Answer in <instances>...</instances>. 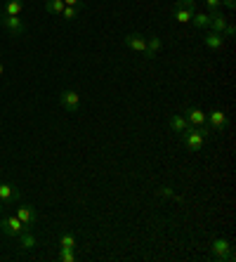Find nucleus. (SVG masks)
Here are the masks:
<instances>
[{"label": "nucleus", "mask_w": 236, "mask_h": 262, "mask_svg": "<svg viewBox=\"0 0 236 262\" xmlns=\"http://www.w3.org/2000/svg\"><path fill=\"white\" fill-rule=\"evenodd\" d=\"M210 250H213V255H215V260H222V262H234L236 260L234 246H231L229 238H224V236L213 238Z\"/></svg>", "instance_id": "nucleus-2"}, {"label": "nucleus", "mask_w": 236, "mask_h": 262, "mask_svg": "<svg viewBox=\"0 0 236 262\" xmlns=\"http://www.w3.org/2000/svg\"><path fill=\"white\" fill-rule=\"evenodd\" d=\"M0 10H3V17H19L24 12V0H5V5Z\"/></svg>", "instance_id": "nucleus-13"}, {"label": "nucleus", "mask_w": 236, "mask_h": 262, "mask_svg": "<svg viewBox=\"0 0 236 262\" xmlns=\"http://www.w3.org/2000/svg\"><path fill=\"white\" fill-rule=\"evenodd\" d=\"M192 24L196 26V29H208V26H210V14L199 12V10H196V12L192 14Z\"/></svg>", "instance_id": "nucleus-17"}, {"label": "nucleus", "mask_w": 236, "mask_h": 262, "mask_svg": "<svg viewBox=\"0 0 236 262\" xmlns=\"http://www.w3.org/2000/svg\"><path fill=\"white\" fill-rule=\"evenodd\" d=\"M184 118L189 121V125L192 128H205L208 123H205V114L201 109H196V106H186L184 109Z\"/></svg>", "instance_id": "nucleus-9"}, {"label": "nucleus", "mask_w": 236, "mask_h": 262, "mask_svg": "<svg viewBox=\"0 0 236 262\" xmlns=\"http://www.w3.org/2000/svg\"><path fill=\"white\" fill-rule=\"evenodd\" d=\"M14 215H17L21 222H24L29 229H31L33 225L38 222V213H36V208L33 206H29V203H21L19 201V206H17V210H14Z\"/></svg>", "instance_id": "nucleus-7"}, {"label": "nucleus", "mask_w": 236, "mask_h": 262, "mask_svg": "<svg viewBox=\"0 0 236 262\" xmlns=\"http://www.w3.org/2000/svg\"><path fill=\"white\" fill-rule=\"evenodd\" d=\"M168 125H170V130H173L175 135H182V133H186V130L192 128V125H189V121L184 118V114H170V116H168Z\"/></svg>", "instance_id": "nucleus-11"}, {"label": "nucleus", "mask_w": 236, "mask_h": 262, "mask_svg": "<svg viewBox=\"0 0 236 262\" xmlns=\"http://www.w3.org/2000/svg\"><path fill=\"white\" fill-rule=\"evenodd\" d=\"M59 248H76V236L71 232H64L62 236H59Z\"/></svg>", "instance_id": "nucleus-20"}, {"label": "nucleus", "mask_w": 236, "mask_h": 262, "mask_svg": "<svg viewBox=\"0 0 236 262\" xmlns=\"http://www.w3.org/2000/svg\"><path fill=\"white\" fill-rule=\"evenodd\" d=\"M210 135L213 133H210V128H208V125H205V128H189L186 133L180 135V140L184 142V146L189 149V151H199Z\"/></svg>", "instance_id": "nucleus-1"}, {"label": "nucleus", "mask_w": 236, "mask_h": 262, "mask_svg": "<svg viewBox=\"0 0 236 262\" xmlns=\"http://www.w3.org/2000/svg\"><path fill=\"white\" fill-rule=\"evenodd\" d=\"M234 33H236V29H234V24H227V29H224V36H234Z\"/></svg>", "instance_id": "nucleus-25"}, {"label": "nucleus", "mask_w": 236, "mask_h": 262, "mask_svg": "<svg viewBox=\"0 0 236 262\" xmlns=\"http://www.w3.org/2000/svg\"><path fill=\"white\" fill-rule=\"evenodd\" d=\"M0 26H3L12 38H21L26 33V24L21 17H3L0 19Z\"/></svg>", "instance_id": "nucleus-5"}, {"label": "nucleus", "mask_w": 236, "mask_h": 262, "mask_svg": "<svg viewBox=\"0 0 236 262\" xmlns=\"http://www.w3.org/2000/svg\"><path fill=\"white\" fill-rule=\"evenodd\" d=\"M0 19H3V10H0Z\"/></svg>", "instance_id": "nucleus-30"}, {"label": "nucleus", "mask_w": 236, "mask_h": 262, "mask_svg": "<svg viewBox=\"0 0 236 262\" xmlns=\"http://www.w3.org/2000/svg\"><path fill=\"white\" fill-rule=\"evenodd\" d=\"M163 43L158 36H149L147 38V50H144V55H147V59H156V55L161 52Z\"/></svg>", "instance_id": "nucleus-15"}, {"label": "nucleus", "mask_w": 236, "mask_h": 262, "mask_svg": "<svg viewBox=\"0 0 236 262\" xmlns=\"http://www.w3.org/2000/svg\"><path fill=\"white\" fill-rule=\"evenodd\" d=\"M0 201L3 203H14V201H21V191L14 187V184H7V182H0Z\"/></svg>", "instance_id": "nucleus-10"}, {"label": "nucleus", "mask_w": 236, "mask_h": 262, "mask_svg": "<svg viewBox=\"0 0 236 262\" xmlns=\"http://www.w3.org/2000/svg\"><path fill=\"white\" fill-rule=\"evenodd\" d=\"M205 7H208L210 12H218L220 7H222V0H205Z\"/></svg>", "instance_id": "nucleus-24"}, {"label": "nucleus", "mask_w": 236, "mask_h": 262, "mask_svg": "<svg viewBox=\"0 0 236 262\" xmlns=\"http://www.w3.org/2000/svg\"><path fill=\"white\" fill-rule=\"evenodd\" d=\"M29 227L17 217V215H0V232L10 238H17L21 232H26Z\"/></svg>", "instance_id": "nucleus-4"}, {"label": "nucleus", "mask_w": 236, "mask_h": 262, "mask_svg": "<svg viewBox=\"0 0 236 262\" xmlns=\"http://www.w3.org/2000/svg\"><path fill=\"white\" fill-rule=\"evenodd\" d=\"M76 248H59V260L62 262H74L76 260Z\"/></svg>", "instance_id": "nucleus-22"}, {"label": "nucleus", "mask_w": 236, "mask_h": 262, "mask_svg": "<svg viewBox=\"0 0 236 262\" xmlns=\"http://www.w3.org/2000/svg\"><path fill=\"white\" fill-rule=\"evenodd\" d=\"M0 76H5V64L0 61Z\"/></svg>", "instance_id": "nucleus-28"}, {"label": "nucleus", "mask_w": 236, "mask_h": 262, "mask_svg": "<svg viewBox=\"0 0 236 262\" xmlns=\"http://www.w3.org/2000/svg\"><path fill=\"white\" fill-rule=\"evenodd\" d=\"M78 12H81V7H74V5H66L62 10V14H59V17L64 19V21H71V19H76L78 17Z\"/></svg>", "instance_id": "nucleus-21"}, {"label": "nucleus", "mask_w": 236, "mask_h": 262, "mask_svg": "<svg viewBox=\"0 0 236 262\" xmlns=\"http://www.w3.org/2000/svg\"><path fill=\"white\" fill-rule=\"evenodd\" d=\"M175 7H182V10H189V12H196V0H177Z\"/></svg>", "instance_id": "nucleus-23"}, {"label": "nucleus", "mask_w": 236, "mask_h": 262, "mask_svg": "<svg viewBox=\"0 0 236 262\" xmlns=\"http://www.w3.org/2000/svg\"><path fill=\"white\" fill-rule=\"evenodd\" d=\"M208 14H210V26H208V29L215 31V33H222V36H224V29H227V19L220 14V10H218V12H208Z\"/></svg>", "instance_id": "nucleus-16"}, {"label": "nucleus", "mask_w": 236, "mask_h": 262, "mask_svg": "<svg viewBox=\"0 0 236 262\" xmlns=\"http://www.w3.org/2000/svg\"><path fill=\"white\" fill-rule=\"evenodd\" d=\"M64 5H74V7H83V0H64Z\"/></svg>", "instance_id": "nucleus-26"}, {"label": "nucleus", "mask_w": 236, "mask_h": 262, "mask_svg": "<svg viewBox=\"0 0 236 262\" xmlns=\"http://www.w3.org/2000/svg\"><path fill=\"white\" fill-rule=\"evenodd\" d=\"M222 3L229 7V10H234V7H236V0H222Z\"/></svg>", "instance_id": "nucleus-27"}, {"label": "nucleus", "mask_w": 236, "mask_h": 262, "mask_svg": "<svg viewBox=\"0 0 236 262\" xmlns=\"http://www.w3.org/2000/svg\"><path fill=\"white\" fill-rule=\"evenodd\" d=\"M43 3H45V10H48L50 14H55V17H59L62 10L66 7L64 5V0H43Z\"/></svg>", "instance_id": "nucleus-18"}, {"label": "nucleus", "mask_w": 236, "mask_h": 262, "mask_svg": "<svg viewBox=\"0 0 236 262\" xmlns=\"http://www.w3.org/2000/svg\"><path fill=\"white\" fill-rule=\"evenodd\" d=\"M59 104H62L68 114H78V109H81V95L66 88V90L59 92Z\"/></svg>", "instance_id": "nucleus-6"}, {"label": "nucleus", "mask_w": 236, "mask_h": 262, "mask_svg": "<svg viewBox=\"0 0 236 262\" xmlns=\"http://www.w3.org/2000/svg\"><path fill=\"white\" fill-rule=\"evenodd\" d=\"M17 244H19V248L21 250H33L38 246V238H36V234H33L31 229H26V232H21L17 236Z\"/></svg>", "instance_id": "nucleus-14"}, {"label": "nucleus", "mask_w": 236, "mask_h": 262, "mask_svg": "<svg viewBox=\"0 0 236 262\" xmlns=\"http://www.w3.org/2000/svg\"><path fill=\"white\" fill-rule=\"evenodd\" d=\"M123 43H125V48H130L132 52H142L144 55V50H147V38H144L142 33H137V31L128 33V36L123 38Z\"/></svg>", "instance_id": "nucleus-8"}, {"label": "nucleus", "mask_w": 236, "mask_h": 262, "mask_svg": "<svg viewBox=\"0 0 236 262\" xmlns=\"http://www.w3.org/2000/svg\"><path fill=\"white\" fill-rule=\"evenodd\" d=\"M205 123H208L210 133H215V135H222V133L229 130V116H227L222 109H210L208 111V114H205Z\"/></svg>", "instance_id": "nucleus-3"}, {"label": "nucleus", "mask_w": 236, "mask_h": 262, "mask_svg": "<svg viewBox=\"0 0 236 262\" xmlns=\"http://www.w3.org/2000/svg\"><path fill=\"white\" fill-rule=\"evenodd\" d=\"M192 14L189 10H182V7H173V19H177L180 24H192Z\"/></svg>", "instance_id": "nucleus-19"}, {"label": "nucleus", "mask_w": 236, "mask_h": 262, "mask_svg": "<svg viewBox=\"0 0 236 262\" xmlns=\"http://www.w3.org/2000/svg\"><path fill=\"white\" fill-rule=\"evenodd\" d=\"M3 210H5V203L0 201V215H3Z\"/></svg>", "instance_id": "nucleus-29"}, {"label": "nucleus", "mask_w": 236, "mask_h": 262, "mask_svg": "<svg viewBox=\"0 0 236 262\" xmlns=\"http://www.w3.org/2000/svg\"><path fill=\"white\" fill-rule=\"evenodd\" d=\"M203 45L208 50H213V52H220L224 48V36L222 33H215V31H208L203 36Z\"/></svg>", "instance_id": "nucleus-12"}]
</instances>
